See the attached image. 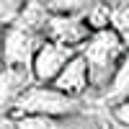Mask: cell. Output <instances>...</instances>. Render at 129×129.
I'll return each mask as SVG.
<instances>
[{
    "instance_id": "11",
    "label": "cell",
    "mask_w": 129,
    "mask_h": 129,
    "mask_svg": "<svg viewBox=\"0 0 129 129\" xmlns=\"http://www.w3.org/2000/svg\"><path fill=\"white\" fill-rule=\"evenodd\" d=\"M114 119L119 121L121 126H129V98L114 106Z\"/></svg>"
},
{
    "instance_id": "7",
    "label": "cell",
    "mask_w": 129,
    "mask_h": 129,
    "mask_svg": "<svg viewBox=\"0 0 129 129\" xmlns=\"http://www.w3.org/2000/svg\"><path fill=\"white\" fill-rule=\"evenodd\" d=\"M52 85H54L59 93L70 95V98H80V93L88 90L90 75H88V64H85V59L80 57V52L67 62V67L59 72V78L52 83Z\"/></svg>"
},
{
    "instance_id": "2",
    "label": "cell",
    "mask_w": 129,
    "mask_h": 129,
    "mask_svg": "<svg viewBox=\"0 0 129 129\" xmlns=\"http://www.w3.org/2000/svg\"><path fill=\"white\" fill-rule=\"evenodd\" d=\"M78 106H80L78 98H70V95L59 93L54 85L34 83L21 95V101L16 103V114L18 116H49V119H59V116L75 114Z\"/></svg>"
},
{
    "instance_id": "1",
    "label": "cell",
    "mask_w": 129,
    "mask_h": 129,
    "mask_svg": "<svg viewBox=\"0 0 129 129\" xmlns=\"http://www.w3.org/2000/svg\"><path fill=\"white\" fill-rule=\"evenodd\" d=\"M124 39L119 36L116 28H103V31H93L90 39L83 44L80 57L88 64V75H90V85L95 88H109L111 78L116 75L124 54Z\"/></svg>"
},
{
    "instance_id": "13",
    "label": "cell",
    "mask_w": 129,
    "mask_h": 129,
    "mask_svg": "<svg viewBox=\"0 0 129 129\" xmlns=\"http://www.w3.org/2000/svg\"><path fill=\"white\" fill-rule=\"evenodd\" d=\"M0 57H3V26H0Z\"/></svg>"
},
{
    "instance_id": "9",
    "label": "cell",
    "mask_w": 129,
    "mask_h": 129,
    "mask_svg": "<svg viewBox=\"0 0 129 129\" xmlns=\"http://www.w3.org/2000/svg\"><path fill=\"white\" fill-rule=\"evenodd\" d=\"M16 126L18 129H62V124L57 119H49V116H21Z\"/></svg>"
},
{
    "instance_id": "8",
    "label": "cell",
    "mask_w": 129,
    "mask_h": 129,
    "mask_svg": "<svg viewBox=\"0 0 129 129\" xmlns=\"http://www.w3.org/2000/svg\"><path fill=\"white\" fill-rule=\"evenodd\" d=\"M106 98H109L114 106L129 98V54L121 59V64H119V70H116V75L111 78L109 90H106Z\"/></svg>"
},
{
    "instance_id": "5",
    "label": "cell",
    "mask_w": 129,
    "mask_h": 129,
    "mask_svg": "<svg viewBox=\"0 0 129 129\" xmlns=\"http://www.w3.org/2000/svg\"><path fill=\"white\" fill-rule=\"evenodd\" d=\"M90 34L93 31L85 21V16H52V13L47 21V31H44L47 41H54V44L70 47V49L83 47L90 39Z\"/></svg>"
},
{
    "instance_id": "4",
    "label": "cell",
    "mask_w": 129,
    "mask_h": 129,
    "mask_svg": "<svg viewBox=\"0 0 129 129\" xmlns=\"http://www.w3.org/2000/svg\"><path fill=\"white\" fill-rule=\"evenodd\" d=\"M75 54H78V49L54 44V41H44L41 49L36 52V57H34V64H31L34 80H36L39 85H52Z\"/></svg>"
},
{
    "instance_id": "14",
    "label": "cell",
    "mask_w": 129,
    "mask_h": 129,
    "mask_svg": "<svg viewBox=\"0 0 129 129\" xmlns=\"http://www.w3.org/2000/svg\"><path fill=\"white\" fill-rule=\"evenodd\" d=\"M119 129H129V126H119Z\"/></svg>"
},
{
    "instance_id": "10",
    "label": "cell",
    "mask_w": 129,
    "mask_h": 129,
    "mask_svg": "<svg viewBox=\"0 0 129 129\" xmlns=\"http://www.w3.org/2000/svg\"><path fill=\"white\" fill-rule=\"evenodd\" d=\"M21 8H23V3H0V26H3V23L10 26L18 18Z\"/></svg>"
},
{
    "instance_id": "12",
    "label": "cell",
    "mask_w": 129,
    "mask_h": 129,
    "mask_svg": "<svg viewBox=\"0 0 129 129\" xmlns=\"http://www.w3.org/2000/svg\"><path fill=\"white\" fill-rule=\"evenodd\" d=\"M0 129H18V126H16V119H10V116H3V114H0Z\"/></svg>"
},
{
    "instance_id": "3",
    "label": "cell",
    "mask_w": 129,
    "mask_h": 129,
    "mask_svg": "<svg viewBox=\"0 0 129 129\" xmlns=\"http://www.w3.org/2000/svg\"><path fill=\"white\" fill-rule=\"evenodd\" d=\"M44 41L47 39L41 34H34L28 28L10 23L8 28H3V57H0V62L5 67H28L31 70L34 57Z\"/></svg>"
},
{
    "instance_id": "6",
    "label": "cell",
    "mask_w": 129,
    "mask_h": 129,
    "mask_svg": "<svg viewBox=\"0 0 129 129\" xmlns=\"http://www.w3.org/2000/svg\"><path fill=\"white\" fill-rule=\"evenodd\" d=\"M34 83V72L28 67H3L0 70V109H16L21 95Z\"/></svg>"
}]
</instances>
